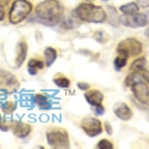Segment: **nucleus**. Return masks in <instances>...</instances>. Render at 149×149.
<instances>
[{
	"label": "nucleus",
	"mask_w": 149,
	"mask_h": 149,
	"mask_svg": "<svg viewBox=\"0 0 149 149\" xmlns=\"http://www.w3.org/2000/svg\"><path fill=\"white\" fill-rule=\"evenodd\" d=\"M64 6L58 0H45L36 7V15L40 22L54 26L64 18Z\"/></svg>",
	"instance_id": "f257e3e1"
},
{
	"label": "nucleus",
	"mask_w": 149,
	"mask_h": 149,
	"mask_svg": "<svg viewBox=\"0 0 149 149\" xmlns=\"http://www.w3.org/2000/svg\"><path fill=\"white\" fill-rule=\"evenodd\" d=\"M74 15L88 23H102L107 20V14L102 6L92 3H83L74 11Z\"/></svg>",
	"instance_id": "f03ea898"
},
{
	"label": "nucleus",
	"mask_w": 149,
	"mask_h": 149,
	"mask_svg": "<svg viewBox=\"0 0 149 149\" xmlns=\"http://www.w3.org/2000/svg\"><path fill=\"white\" fill-rule=\"evenodd\" d=\"M32 4L27 0H15L13 2L9 13V20L12 24L22 22L32 11Z\"/></svg>",
	"instance_id": "7ed1b4c3"
},
{
	"label": "nucleus",
	"mask_w": 149,
	"mask_h": 149,
	"mask_svg": "<svg viewBox=\"0 0 149 149\" xmlns=\"http://www.w3.org/2000/svg\"><path fill=\"white\" fill-rule=\"evenodd\" d=\"M116 52L119 56L125 57L127 59L129 57H136L142 52V44L135 38H127L119 42L116 47Z\"/></svg>",
	"instance_id": "20e7f679"
},
{
	"label": "nucleus",
	"mask_w": 149,
	"mask_h": 149,
	"mask_svg": "<svg viewBox=\"0 0 149 149\" xmlns=\"http://www.w3.org/2000/svg\"><path fill=\"white\" fill-rule=\"evenodd\" d=\"M47 141L53 148H69L68 133L61 128H50L46 132Z\"/></svg>",
	"instance_id": "39448f33"
},
{
	"label": "nucleus",
	"mask_w": 149,
	"mask_h": 149,
	"mask_svg": "<svg viewBox=\"0 0 149 149\" xmlns=\"http://www.w3.org/2000/svg\"><path fill=\"white\" fill-rule=\"evenodd\" d=\"M119 23L123 26L128 28H141L143 26H146L148 23L147 16L144 13H139V12H134L130 14H123V15L118 17Z\"/></svg>",
	"instance_id": "423d86ee"
},
{
	"label": "nucleus",
	"mask_w": 149,
	"mask_h": 149,
	"mask_svg": "<svg viewBox=\"0 0 149 149\" xmlns=\"http://www.w3.org/2000/svg\"><path fill=\"white\" fill-rule=\"evenodd\" d=\"M131 92L133 93L136 100H138L141 104H144L149 107V88L143 81H137L130 86Z\"/></svg>",
	"instance_id": "0eeeda50"
},
{
	"label": "nucleus",
	"mask_w": 149,
	"mask_h": 149,
	"mask_svg": "<svg viewBox=\"0 0 149 149\" xmlns=\"http://www.w3.org/2000/svg\"><path fill=\"white\" fill-rule=\"evenodd\" d=\"M81 127L90 137H95L102 132V124L97 118L86 117L81 122Z\"/></svg>",
	"instance_id": "6e6552de"
},
{
	"label": "nucleus",
	"mask_w": 149,
	"mask_h": 149,
	"mask_svg": "<svg viewBox=\"0 0 149 149\" xmlns=\"http://www.w3.org/2000/svg\"><path fill=\"white\" fill-rule=\"evenodd\" d=\"M113 112L116 115V117H118L119 119L124 121L131 119L132 115H133V112H132L131 109L124 102L115 103L113 107Z\"/></svg>",
	"instance_id": "1a4fd4ad"
},
{
	"label": "nucleus",
	"mask_w": 149,
	"mask_h": 149,
	"mask_svg": "<svg viewBox=\"0 0 149 149\" xmlns=\"http://www.w3.org/2000/svg\"><path fill=\"white\" fill-rule=\"evenodd\" d=\"M85 97H86V100L90 103L91 105L97 107V105L102 104L104 95H103V93L98 90H91V91H88V93H86Z\"/></svg>",
	"instance_id": "9d476101"
},
{
	"label": "nucleus",
	"mask_w": 149,
	"mask_h": 149,
	"mask_svg": "<svg viewBox=\"0 0 149 149\" xmlns=\"http://www.w3.org/2000/svg\"><path fill=\"white\" fill-rule=\"evenodd\" d=\"M130 71L131 72H138L141 73L143 71H147L148 70V62L146 58H138V59L134 60L130 65Z\"/></svg>",
	"instance_id": "9b49d317"
},
{
	"label": "nucleus",
	"mask_w": 149,
	"mask_h": 149,
	"mask_svg": "<svg viewBox=\"0 0 149 149\" xmlns=\"http://www.w3.org/2000/svg\"><path fill=\"white\" fill-rule=\"evenodd\" d=\"M26 56H27V45L25 42H20L17 45V55L15 60L16 66L20 67L25 61Z\"/></svg>",
	"instance_id": "f8f14e48"
},
{
	"label": "nucleus",
	"mask_w": 149,
	"mask_h": 149,
	"mask_svg": "<svg viewBox=\"0 0 149 149\" xmlns=\"http://www.w3.org/2000/svg\"><path fill=\"white\" fill-rule=\"evenodd\" d=\"M44 56H45V62H46V66L47 67H51L54 62L57 59V51L52 47H48L45 49L44 52Z\"/></svg>",
	"instance_id": "ddd939ff"
},
{
	"label": "nucleus",
	"mask_w": 149,
	"mask_h": 149,
	"mask_svg": "<svg viewBox=\"0 0 149 149\" xmlns=\"http://www.w3.org/2000/svg\"><path fill=\"white\" fill-rule=\"evenodd\" d=\"M43 68H44V63L39 59H32L28 63V72L33 76L37 74L38 70H42Z\"/></svg>",
	"instance_id": "4468645a"
},
{
	"label": "nucleus",
	"mask_w": 149,
	"mask_h": 149,
	"mask_svg": "<svg viewBox=\"0 0 149 149\" xmlns=\"http://www.w3.org/2000/svg\"><path fill=\"white\" fill-rule=\"evenodd\" d=\"M31 131V127L30 125L26 123H19L17 126L14 129V133L15 135H17L19 138H24L30 133Z\"/></svg>",
	"instance_id": "2eb2a0df"
},
{
	"label": "nucleus",
	"mask_w": 149,
	"mask_h": 149,
	"mask_svg": "<svg viewBox=\"0 0 149 149\" xmlns=\"http://www.w3.org/2000/svg\"><path fill=\"white\" fill-rule=\"evenodd\" d=\"M119 11L122 12L123 14H130L134 12L139 11V6L137 5L136 2H129V3L123 4L119 7Z\"/></svg>",
	"instance_id": "dca6fc26"
},
{
	"label": "nucleus",
	"mask_w": 149,
	"mask_h": 149,
	"mask_svg": "<svg viewBox=\"0 0 149 149\" xmlns=\"http://www.w3.org/2000/svg\"><path fill=\"white\" fill-rule=\"evenodd\" d=\"M80 26V23L73 17H67L62 19V23H61V27L64 29H74Z\"/></svg>",
	"instance_id": "f3484780"
},
{
	"label": "nucleus",
	"mask_w": 149,
	"mask_h": 149,
	"mask_svg": "<svg viewBox=\"0 0 149 149\" xmlns=\"http://www.w3.org/2000/svg\"><path fill=\"white\" fill-rule=\"evenodd\" d=\"M143 81L142 74H140L138 72H133V73L130 74L125 79V86H130L131 85H133V84L137 83V81Z\"/></svg>",
	"instance_id": "a211bd4d"
},
{
	"label": "nucleus",
	"mask_w": 149,
	"mask_h": 149,
	"mask_svg": "<svg viewBox=\"0 0 149 149\" xmlns=\"http://www.w3.org/2000/svg\"><path fill=\"white\" fill-rule=\"evenodd\" d=\"M127 60H128L127 58L121 57V56L115 58L114 61H113V67H114L115 71L119 72L122 68H124L127 64Z\"/></svg>",
	"instance_id": "6ab92c4d"
},
{
	"label": "nucleus",
	"mask_w": 149,
	"mask_h": 149,
	"mask_svg": "<svg viewBox=\"0 0 149 149\" xmlns=\"http://www.w3.org/2000/svg\"><path fill=\"white\" fill-rule=\"evenodd\" d=\"M54 83L56 84L58 86L63 88H67L70 86V81L64 76H59V77H57V78H55Z\"/></svg>",
	"instance_id": "aec40b11"
},
{
	"label": "nucleus",
	"mask_w": 149,
	"mask_h": 149,
	"mask_svg": "<svg viewBox=\"0 0 149 149\" xmlns=\"http://www.w3.org/2000/svg\"><path fill=\"white\" fill-rule=\"evenodd\" d=\"M95 147L98 149H112L113 148V144L107 139H102V140L98 141Z\"/></svg>",
	"instance_id": "412c9836"
},
{
	"label": "nucleus",
	"mask_w": 149,
	"mask_h": 149,
	"mask_svg": "<svg viewBox=\"0 0 149 149\" xmlns=\"http://www.w3.org/2000/svg\"><path fill=\"white\" fill-rule=\"evenodd\" d=\"M35 102L37 103L39 107L48 105V98L43 95H37L35 97Z\"/></svg>",
	"instance_id": "4be33fe9"
},
{
	"label": "nucleus",
	"mask_w": 149,
	"mask_h": 149,
	"mask_svg": "<svg viewBox=\"0 0 149 149\" xmlns=\"http://www.w3.org/2000/svg\"><path fill=\"white\" fill-rule=\"evenodd\" d=\"M103 36H104V32H102V31H97L95 33V39L100 43H104V41L107 40L103 39Z\"/></svg>",
	"instance_id": "5701e85b"
},
{
	"label": "nucleus",
	"mask_w": 149,
	"mask_h": 149,
	"mask_svg": "<svg viewBox=\"0 0 149 149\" xmlns=\"http://www.w3.org/2000/svg\"><path fill=\"white\" fill-rule=\"evenodd\" d=\"M104 111H105V109H104V107H102V104L97 105L95 109V113L97 115H102L103 113H104Z\"/></svg>",
	"instance_id": "b1692460"
},
{
	"label": "nucleus",
	"mask_w": 149,
	"mask_h": 149,
	"mask_svg": "<svg viewBox=\"0 0 149 149\" xmlns=\"http://www.w3.org/2000/svg\"><path fill=\"white\" fill-rule=\"evenodd\" d=\"M78 88L80 90H83V91H88L90 88V85L86 83H84V81H81V83H78Z\"/></svg>",
	"instance_id": "393cba45"
},
{
	"label": "nucleus",
	"mask_w": 149,
	"mask_h": 149,
	"mask_svg": "<svg viewBox=\"0 0 149 149\" xmlns=\"http://www.w3.org/2000/svg\"><path fill=\"white\" fill-rule=\"evenodd\" d=\"M137 5L141 6L143 8H146V7H149V0H137Z\"/></svg>",
	"instance_id": "a878e982"
},
{
	"label": "nucleus",
	"mask_w": 149,
	"mask_h": 149,
	"mask_svg": "<svg viewBox=\"0 0 149 149\" xmlns=\"http://www.w3.org/2000/svg\"><path fill=\"white\" fill-rule=\"evenodd\" d=\"M104 127H105V131H107V133L109 134V135H111V134H112V127H111V125H110L109 122H105Z\"/></svg>",
	"instance_id": "bb28decb"
},
{
	"label": "nucleus",
	"mask_w": 149,
	"mask_h": 149,
	"mask_svg": "<svg viewBox=\"0 0 149 149\" xmlns=\"http://www.w3.org/2000/svg\"><path fill=\"white\" fill-rule=\"evenodd\" d=\"M141 74H142V78L144 81H146L149 85V72L148 71H143L141 72Z\"/></svg>",
	"instance_id": "cd10ccee"
},
{
	"label": "nucleus",
	"mask_w": 149,
	"mask_h": 149,
	"mask_svg": "<svg viewBox=\"0 0 149 149\" xmlns=\"http://www.w3.org/2000/svg\"><path fill=\"white\" fill-rule=\"evenodd\" d=\"M4 15H5V11H4V8L2 6V4H0V21L4 19Z\"/></svg>",
	"instance_id": "c85d7f7f"
},
{
	"label": "nucleus",
	"mask_w": 149,
	"mask_h": 149,
	"mask_svg": "<svg viewBox=\"0 0 149 149\" xmlns=\"http://www.w3.org/2000/svg\"><path fill=\"white\" fill-rule=\"evenodd\" d=\"M144 35H145L146 38H149V28H147L145 31H144Z\"/></svg>",
	"instance_id": "c756f323"
},
{
	"label": "nucleus",
	"mask_w": 149,
	"mask_h": 149,
	"mask_svg": "<svg viewBox=\"0 0 149 149\" xmlns=\"http://www.w3.org/2000/svg\"><path fill=\"white\" fill-rule=\"evenodd\" d=\"M10 1V0H0V4L3 3V4H8V2Z\"/></svg>",
	"instance_id": "7c9ffc66"
},
{
	"label": "nucleus",
	"mask_w": 149,
	"mask_h": 149,
	"mask_svg": "<svg viewBox=\"0 0 149 149\" xmlns=\"http://www.w3.org/2000/svg\"><path fill=\"white\" fill-rule=\"evenodd\" d=\"M102 1H109V0H102Z\"/></svg>",
	"instance_id": "2f4dec72"
}]
</instances>
